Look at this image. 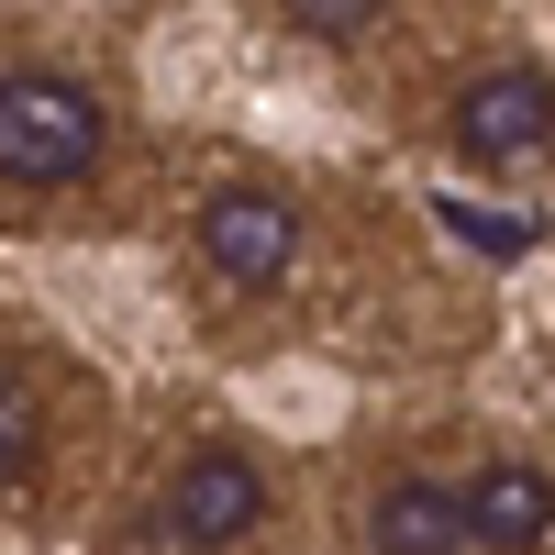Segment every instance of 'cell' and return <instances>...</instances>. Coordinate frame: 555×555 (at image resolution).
<instances>
[{
	"label": "cell",
	"mask_w": 555,
	"mask_h": 555,
	"mask_svg": "<svg viewBox=\"0 0 555 555\" xmlns=\"http://www.w3.org/2000/svg\"><path fill=\"white\" fill-rule=\"evenodd\" d=\"M112 145V112L101 89L67 78V67H0V178L12 190H67L89 178Z\"/></svg>",
	"instance_id": "6da1fadb"
},
{
	"label": "cell",
	"mask_w": 555,
	"mask_h": 555,
	"mask_svg": "<svg viewBox=\"0 0 555 555\" xmlns=\"http://www.w3.org/2000/svg\"><path fill=\"white\" fill-rule=\"evenodd\" d=\"M267 522V467L234 444H201V455H178V478L156 500V544L167 555H222V544H245Z\"/></svg>",
	"instance_id": "7a4b0ae2"
},
{
	"label": "cell",
	"mask_w": 555,
	"mask_h": 555,
	"mask_svg": "<svg viewBox=\"0 0 555 555\" xmlns=\"http://www.w3.org/2000/svg\"><path fill=\"white\" fill-rule=\"evenodd\" d=\"M201 256H211V278H234V289H278V278L300 267V201L267 190V178L211 190V211H201Z\"/></svg>",
	"instance_id": "3957f363"
},
{
	"label": "cell",
	"mask_w": 555,
	"mask_h": 555,
	"mask_svg": "<svg viewBox=\"0 0 555 555\" xmlns=\"http://www.w3.org/2000/svg\"><path fill=\"white\" fill-rule=\"evenodd\" d=\"M455 145H467L478 167H522L555 145V78L544 67H478L467 89H455Z\"/></svg>",
	"instance_id": "277c9868"
},
{
	"label": "cell",
	"mask_w": 555,
	"mask_h": 555,
	"mask_svg": "<svg viewBox=\"0 0 555 555\" xmlns=\"http://www.w3.org/2000/svg\"><path fill=\"white\" fill-rule=\"evenodd\" d=\"M455 512H467V544L489 555H533L555 533V478L533 467V455H489V467L455 489Z\"/></svg>",
	"instance_id": "5b68a950"
},
{
	"label": "cell",
	"mask_w": 555,
	"mask_h": 555,
	"mask_svg": "<svg viewBox=\"0 0 555 555\" xmlns=\"http://www.w3.org/2000/svg\"><path fill=\"white\" fill-rule=\"evenodd\" d=\"M366 555H467V512L444 478H389L366 512Z\"/></svg>",
	"instance_id": "8992f818"
},
{
	"label": "cell",
	"mask_w": 555,
	"mask_h": 555,
	"mask_svg": "<svg viewBox=\"0 0 555 555\" xmlns=\"http://www.w3.org/2000/svg\"><path fill=\"white\" fill-rule=\"evenodd\" d=\"M34 455H44V389L0 356V478H23Z\"/></svg>",
	"instance_id": "52a82bcc"
},
{
	"label": "cell",
	"mask_w": 555,
	"mask_h": 555,
	"mask_svg": "<svg viewBox=\"0 0 555 555\" xmlns=\"http://www.w3.org/2000/svg\"><path fill=\"white\" fill-rule=\"evenodd\" d=\"M444 234H467V245H489V256H522L533 222H489V211H467V201H444Z\"/></svg>",
	"instance_id": "ba28073f"
},
{
	"label": "cell",
	"mask_w": 555,
	"mask_h": 555,
	"mask_svg": "<svg viewBox=\"0 0 555 555\" xmlns=\"http://www.w3.org/2000/svg\"><path fill=\"white\" fill-rule=\"evenodd\" d=\"M289 23H300V34H322V44H345V34H366L378 12H366V0H289Z\"/></svg>",
	"instance_id": "9c48e42d"
}]
</instances>
